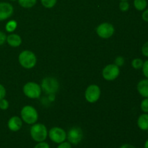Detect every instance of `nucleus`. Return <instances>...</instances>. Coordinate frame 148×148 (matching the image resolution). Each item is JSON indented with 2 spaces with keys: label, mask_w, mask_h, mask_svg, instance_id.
Masks as SVG:
<instances>
[{
  "label": "nucleus",
  "mask_w": 148,
  "mask_h": 148,
  "mask_svg": "<svg viewBox=\"0 0 148 148\" xmlns=\"http://www.w3.org/2000/svg\"><path fill=\"white\" fill-rule=\"evenodd\" d=\"M20 65L25 69H30L34 67L37 62V58L33 52L25 50L20 53L18 57Z\"/></svg>",
  "instance_id": "f257e3e1"
},
{
  "label": "nucleus",
  "mask_w": 148,
  "mask_h": 148,
  "mask_svg": "<svg viewBox=\"0 0 148 148\" xmlns=\"http://www.w3.org/2000/svg\"><path fill=\"white\" fill-rule=\"evenodd\" d=\"M30 136L37 143L45 141L48 136L47 128L43 124H34L30 128Z\"/></svg>",
  "instance_id": "f03ea898"
},
{
  "label": "nucleus",
  "mask_w": 148,
  "mask_h": 148,
  "mask_svg": "<svg viewBox=\"0 0 148 148\" xmlns=\"http://www.w3.org/2000/svg\"><path fill=\"white\" fill-rule=\"evenodd\" d=\"M22 120L27 124H34L38 119V114L34 107L25 106L20 112Z\"/></svg>",
  "instance_id": "7ed1b4c3"
},
{
  "label": "nucleus",
  "mask_w": 148,
  "mask_h": 148,
  "mask_svg": "<svg viewBox=\"0 0 148 148\" xmlns=\"http://www.w3.org/2000/svg\"><path fill=\"white\" fill-rule=\"evenodd\" d=\"M59 88V84L57 79L52 77H47L44 78L41 83V90L46 94L53 95L56 93Z\"/></svg>",
  "instance_id": "20e7f679"
},
{
  "label": "nucleus",
  "mask_w": 148,
  "mask_h": 148,
  "mask_svg": "<svg viewBox=\"0 0 148 148\" xmlns=\"http://www.w3.org/2000/svg\"><path fill=\"white\" fill-rule=\"evenodd\" d=\"M23 92L25 95L31 99H36L40 96L41 87L36 82H27L23 86Z\"/></svg>",
  "instance_id": "39448f33"
},
{
  "label": "nucleus",
  "mask_w": 148,
  "mask_h": 148,
  "mask_svg": "<svg viewBox=\"0 0 148 148\" xmlns=\"http://www.w3.org/2000/svg\"><path fill=\"white\" fill-rule=\"evenodd\" d=\"M49 138L53 143L56 144H60L66 140V132L60 127H55L51 129L48 132Z\"/></svg>",
  "instance_id": "423d86ee"
},
{
  "label": "nucleus",
  "mask_w": 148,
  "mask_h": 148,
  "mask_svg": "<svg viewBox=\"0 0 148 148\" xmlns=\"http://www.w3.org/2000/svg\"><path fill=\"white\" fill-rule=\"evenodd\" d=\"M120 74V69L115 64H108L103 68L102 72L103 77L107 81H113L116 79Z\"/></svg>",
  "instance_id": "0eeeda50"
},
{
  "label": "nucleus",
  "mask_w": 148,
  "mask_h": 148,
  "mask_svg": "<svg viewBox=\"0 0 148 148\" xmlns=\"http://www.w3.org/2000/svg\"><path fill=\"white\" fill-rule=\"evenodd\" d=\"M83 132L79 127H73L66 133V139L68 142L72 145H78L82 140Z\"/></svg>",
  "instance_id": "6e6552de"
},
{
  "label": "nucleus",
  "mask_w": 148,
  "mask_h": 148,
  "mask_svg": "<svg viewBox=\"0 0 148 148\" xmlns=\"http://www.w3.org/2000/svg\"><path fill=\"white\" fill-rule=\"evenodd\" d=\"M115 32L114 25L111 23H103L98 26L96 28V33L101 38L107 39L111 38Z\"/></svg>",
  "instance_id": "1a4fd4ad"
},
{
  "label": "nucleus",
  "mask_w": 148,
  "mask_h": 148,
  "mask_svg": "<svg viewBox=\"0 0 148 148\" xmlns=\"http://www.w3.org/2000/svg\"><path fill=\"white\" fill-rule=\"evenodd\" d=\"M101 96V89L97 85H90L85 90V97L88 102L93 103L98 101Z\"/></svg>",
  "instance_id": "9d476101"
},
{
  "label": "nucleus",
  "mask_w": 148,
  "mask_h": 148,
  "mask_svg": "<svg viewBox=\"0 0 148 148\" xmlns=\"http://www.w3.org/2000/svg\"><path fill=\"white\" fill-rule=\"evenodd\" d=\"M14 8L12 5L8 2H0V21H3L10 18L13 14Z\"/></svg>",
  "instance_id": "9b49d317"
},
{
  "label": "nucleus",
  "mask_w": 148,
  "mask_h": 148,
  "mask_svg": "<svg viewBox=\"0 0 148 148\" xmlns=\"http://www.w3.org/2000/svg\"><path fill=\"white\" fill-rule=\"evenodd\" d=\"M7 126L10 131L17 132L23 127V121L22 119L18 116H12L9 119Z\"/></svg>",
  "instance_id": "f8f14e48"
},
{
  "label": "nucleus",
  "mask_w": 148,
  "mask_h": 148,
  "mask_svg": "<svg viewBox=\"0 0 148 148\" xmlns=\"http://www.w3.org/2000/svg\"><path fill=\"white\" fill-rule=\"evenodd\" d=\"M138 92L143 98H148V79H144L138 82L137 86Z\"/></svg>",
  "instance_id": "ddd939ff"
},
{
  "label": "nucleus",
  "mask_w": 148,
  "mask_h": 148,
  "mask_svg": "<svg viewBox=\"0 0 148 148\" xmlns=\"http://www.w3.org/2000/svg\"><path fill=\"white\" fill-rule=\"evenodd\" d=\"M7 42L12 47H18L22 43V38L19 35L12 33L7 36Z\"/></svg>",
  "instance_id": "4468645a"
},
{
  "label": "nucleus",
  "mask_w": 148,
  "mask_h": 148,
  "mask_svg": "<svg viewBox=\"0 0 148 148\" xmlns=\"http://www.w3.org/2000/svg\"><path fill=\"white\" fill-rule=\"evenodd\" d=\"M137 126L143 131L148 130V114L144 113L139 116L137 119Z\"/></svg>",
  "instance_id": "2eb2a0df"
},
{
  "label": "nucleus",
  "mask_w": 148,
  "mask_h": 148,
  "mask_svg": "<svg viewBox=\"0 0 148 148\" xmlns=\"http://www.w3.org/2000/svg\"><path fill=\"white\" fill-rule=\"evenodd\" d=\"M147 6V0H134V7L138 11H144Z\"/></svg>",
  "instance_id": "dca6fc26"
},
{
  "label": "nucleus",
  "mask_w": 148,
  "mask_h": 148,
  "mask_svg": "<svg viewBox=\"0 0 148 148\" xmlns=\"http://www.w3.org/2000/svg\"><path fill=\"white\" fill-rule=\"evenodd\" d=\"M19 4L23 8H31L36 5L37 0H17Z\"/></svg>",
  "instance_id": "f3484780"
},
{
  "label": "nucleus",
  "mask_w": 148,
  "mask_h": 148,
  "mask_svg": "<svg viewBox=\"0 0 148 148\" xmlns=\"http://www.w3.org/2000/svg\"><path fill=\"white\" fill-rule=\"evenodd\" d=\"M17 26V22L14 20H10V21L7 22V23L5 25V29L7 32H9V33H12V32H14V30H16Z\"/></svg>",
  "instance_id": "a211bd4d"
},
{
  "label": "nucleus",
  "mask_w": 148,
  "mask_h": 148,
  "mask_svg": "<svg viewBox=\"0 0 148 148\" xmlns=\"http://www.w3.org/2000/svg\"><path fill=\"white\" fill-rule=\"evenodd\" d=\"M143 63L144 62L143 61V59H140V58H136L132 61V66L134 69H140L143 67Z\"/></svg>",
  "instance_id": "6ab92c4d"
},
{
  "label": "nucleus",
  "mask_w": 148,
  "mask_h": 148,
  "mask_svg": "<svg viewBox=\"0 0 148 148\" xmlns=\"http://www.w3.org/2000/svg\"><path fill=\"white\" fill-rule=\"evenodd\" d=\"M42 5L48 9L53 8L56 4L57 0H40Z\"/></svg>",
  "instance_id": "aec40b11"
},
{
  "label": "nucleus",
  "mask_w": 148,
  "mask_h": 148,
  "mask_svg": "<svg viewBox=\"0 0 148 148\" xmlns=\"http://www.w3.org/2000/svg\"><path fill=\"white\" fill-rule=\"evenodd\" d=\"M140 108L144 113L148 114V98H144L140 103Z\"/></svg>",
  "instance_id": "412c9836"
},
{
  "label": "nucleus",
  "mask_w": 148,
  "mask_h": 148,
  "mask_svg": "<svg viewBox=\"0 0 148 148\" xmlns=\"http://www.w3.org/2000/svg\"><path fill=\"white\" fill-rule=\"evenodd\" d=\"M119 9L122 12H127L130 9V4L128 1H121L119 3Z\"/></svg>",
  "instance_id": "4be33fe9"
},
{
  "label": "nucleus",
  "mask_w": 148,
  "mask_h": 148,
  "mask_svg": "<svg viewBox=\"0 0 148 148\" xmlns=\"http://www.w3.org/2000/svg\"><path fill=\"white\" fill-rule=\"evenodd\" d=\"M9 106H10V104H9L7 100L4 99V98L0 100V109L4 110V111L7 110L9 108Z\"/></svg>",
  "instance_id": "5701e85b"
},
{
  "label": "nucleus",
  "mask_w": 148,
  "mask_h": 148,
  "mask_svg": "<svg viewBox=\"0 0 148 148\" xmlns=\"http://www.w3.org/2000/svg\"><path fill=\"white\" fill-rule=\"evenodd\" d=\"M142 69H143V73L144 76L148 79V59L144 62Z\"/></svg>",
  "instance_id": "b1692460"
},
{
  "label": "nucleus",
  "mask_w": 148,
  "mask_h": 148,
  "mask_svg": "<svg viewBox=\"0 0 148 148\" xmlns=\"http://www.w3.org/2000/svg\"><path fill=\"white\" fill-rule=\"evenodd\" d=\"M142 53L144 56L148 58V41L145 43L142 47Z\"/></svg>",
  "instance_id": "393cba45"
},
{
  "label": "nucleus",
  "mask_w": 148,
  "mask_h": 148,
  "mask_svg": "<svg viewBox=\"0 0 148 148\" xmlns=\"http://www.w3.org/2000/svg\"><path fill=\"white\" fill-rule=\"evenodd\" d=\"M124 64V59L122 56H118V57L116 58L115 59V64L116 66H118L119 67V66H123Z\"/></svg>",
  "instance_id": "a878e982"
},
{
  "label": "nucleus",
  "mask_w": 148,
  "mask_h": 148,
  "mask_svg": "<svg viewBox=\"0 0 148 148\" xmlns=\"http://www.w3.org/2000/svg\"><path fill=\"white\" fill-rule=\"evenodd\" d=\"M33 148H50V146H49V145L47 143H45L43 141L38 143Z\"/></svg>",
  "instance_id": "bb28decb"
},
{
  "label": "nucleus",
  "mask_w": 148,
  "mask_h": 148,
  "mask_svg": "<svg viewBox=\"0 0 148 148\" xmlns=\"http://www.w3.org/2000/svg\"><path fill=\"white\" fill-rule=\"evenodd\" d=\"M7 41V36L4 33L0 31V46H2Z\"/></svg>",
  "instance_id": "cd10ccee"
},
{
  "label": "nucleus",
  "mask_w": 148,
  "mask_h": 148,
  "mask_svg": "<svg viewBox=\"0 0 148 148\" xmlns=\"http://www.w3.org/2000/svg\"><path fill=\"white\" fill-rule=\"evenodd\" d=\"M57 148H72V145H71V143H69V142H63V143L59 144Z\"/></svg>",
  "instance_id": "c85d7f7f"
},
{
  "label": "nucleus",
  "mask_w": 148,
  "mask_h": 148,
  "mask_svg": "<svg viewBox=\"0 0 148 148\" xmlns=\"http://www.w3.org/2000/svg\"><path fill=\"white\" fill-rule=\"evenodd\" d=\"M6 95V89L1 84H0V100L4 98Z\"/></svg>",
  "instance_id": "c756f323"
},
{
  "label": "nucleus",
  "mask_w": 148,
  "mask_h": 148,
  "mask_svg": "<svg viewBox=\"0 0 148 148\" xmlns=\"http://www.w3.org/2000/svg\"><path fill=\"white\" fill-rule=\"evenodd\" d=\"M142 18L145 22L148 23V9H145L142 14Z\"/></svg>",
  "instance_id": "7c9ffc66"
},
{
  "label": "nucleus",
  "mask_w": 148,
  "mask_h": 148,
  "mask_svg": "<svg viewBox=\"0 0 148 148\" xmlns=\"http://www.w3.org/2000/svg\"><path fill=\"white\" fill-rule=\"evenodd\" d=\"M120 148H135L134 146H133L132 145H130V144H124L123 145H121Z\"/></svg>",
  "instance_id": "2f4dec72"
},
{
  "label": "nucleus",
  "mask_w": 148,
  "mask_h": 148,
  "mask_svg": "<svg viewBox=\"0 0 148 148\" xmlns=\"http://www.w3.org/2000/svg\"><path fill=\"white\" fill-rule=\"evenodd\" d=\"M145 148H148V139L146 140L145 143Z\"/></svg>",
  "instance_id": "473e14b6"
},
{
  "label": "nucleus",
  "mask_w": 148,
  "mask_h": 148,
  "mask_svg": "<svg viewBox=\"0 0 148 148\" xmlns=\"http://www.w3.org/2000/svg\"><path fill=\"white\" fill-rule=\"evenodd\" d=\"M120 1H128V0H120Z\"/></svg>",
  "instance_id": "72a5a7b5"
},
{
  "label": "nucleus",
  "mask_w": 148,
  "mask_h": 148,
  "mask_svg": "<svg viewBox=\"0 0 148 148\" xmlns=\"http://www.w3.org/2000/svg\"><path fill=\"white\" fill-rule=\"evenodd\" d=\"M10 1H17V0H10Z\"/></svg>",
  "instance_id": "f704fd0d"
},
{
  "label": "nucleus",
  "mask_w": 148,
  "mask_h": 148,
  "mask_svg": "<svg viewBox=\"0 0 148 148\" xmlns=\"http://www.w3.org/2000/svg\"><path fill=\"white\" fill-rule=\"evenodd\" d=\"M147 133H148V130H147Z\"/></svg>",
  "instance_id": "c9c22d12"
}]
</instances>
